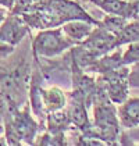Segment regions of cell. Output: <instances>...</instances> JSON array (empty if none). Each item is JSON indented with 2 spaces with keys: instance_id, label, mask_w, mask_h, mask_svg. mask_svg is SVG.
<instances>
[{
  "instance_id": "cell-1",
  "label": "cell",
  "mask_w": 139,
  "mask_h": 146,
  "mask_svg": "<svg viewBox=\"0 0 139 146\" xmlns=\"http://www.w3.org/2000/svg\"><path fill=\"white\" fill-rule=\"evenodd\" d=\"M21 15L28 25L42 29L58 27L72 20H83L96 27L100 23L79 4L70 0H36L21 13Z\"/></svg>"
},
{
  "instance_id": "cell-2",
  "label": "cell",
  "mask_w": 139,
  "mask_h": 146,
  "mask_svg": "<svg viewBox=\"0 0 139 146\" xmlns=\"http://www.w3.org/2000/svg\"><path fill=\"white\" fill-rule=\"evenodd\" d=\"M61 32H63V28L61 29H47V31L38 34V36L32 42L34 56L54 57L79 43L71 38L68 39L64 38Z\"/></svg>"
},
{
  "instance_id": "cell-3",
  "label": "cell",
  "mask_w": 139,
  "mask_h": 146,
  "mask_svg": "<svg viewBox=\"0 0 139 146\" xmlns=\"http://www.w3.org/2000/svg\"><path fill=\"white\" fill-rule=\"evenodd\" d=\"M24 18H20L18 14H11L3 27H0V56H7L14 50V46L21 42L24 35L28 32Z\"/></svg>"
},
{
  "instance_id": "cell-4",
  "label": "cell",
  "mask_w": 139,
  "mask_h": 146,
  "mask_svg": "<svg viewBox=\"0 0 139 146\" xmlns=\"http://www.w3.org/2000/svg\"><path fill=\"white\" fill-rule=\"evenodd\" d=\"M79 45L85 47L96 58L107 54L113 49L120 47L116 34L110 32L109 29H106L100 25H97L96 29H92V32L88 35V38L85 40H81Z\"/></svg>"
},
{
  "instance_id": "cell-5",
  "label": "cell",
  "mask_w": 139,
  "mask_h": 146,
  "mask_svg": "<svg viewBox=\"0 0 139 146\" xmlns=\"http://www.w3.org/2000/svg\"><path fill=\"white\" fill-rule=\"evenodd\" d=\"M93 4L99 6L102 10H104L109 14H116V15H121L124 18H136L138 17V7L136 3L132 1H122V0H91Z\"/></svg>"
},
{
  "instance_id": "cell-6",
  "label": "cell",
  "mask_w": 139,
  "mask_h": 146,
  "mask_svg": "<svg viewBox=\"0 0 139 146\" xmlns=\"http://www.w3.org/2000/svg\"><path fill=\"white\" fill-rule=\"evenodd\" d=\"M121 125L128 129L139 127V98L125 100L118 109Z\"/></svg>"
},
{
  "instance_id": "cell-7",
  "label": "cell",
  "mask_w": 139,
  "mask_h": 146,
  "mask_svg": "<svg viewBox=\"0 0 139 146\" xmlns=\"http://www.w3.org/2000/svg\"><path fill=\"white\" fill-rule=\"evenodd\" d=\"M40 93H42L43 109H45L46 113L61 110L67 103V98H66L64 92L61 89H58L57 86H53V88H50L47 90L40 89Z\"/></svg>"
},
{
  "instance_id": "cell-8",
  "label": "cell",
  "mask_w": 139,
  "mask_h": 146,
  "mask_svg": "<svg viewBox=\"0 0 139 146\" xmlns=\"http://www.w3.org/2000/svg\"><path fill=\"white\" fill-rule=\"evenodd\" d=\"M92 27L93 24L88 23V21L72 20V21H68V23L64 24L63 31H64V34L67 35L68 38L77 40V42H81V40H83L88 35L92 32Z\"/></svg>"
},
{
  "instance_id": "cell-9",
  "label": "cell",
  "mask_w": 139,
  "mask_h": 146,
  "mask_svg": "<svg viewBox=\"0 0 139 146\" xmlns=\"http://www.w3.org/2000/svg\"><path fill=\"white\" fill-rule=\"evenodd\" d=\"M107 82V93L113 103L122 104L128 98V78L113 79Z\"/></svg>"
},
{
  "instance_id": "cell-10",
  "label": "cell",
  "mask_w": 139,
  "mask_h": 146,
  "mask_svg": "<svg viewBox=\"0 0 139 146\" xmlns=\"http://www.w3.org/2000/svg\"><path fill=\"white\" fill-rule=\"evenodd\" d=\"M116 36L120 46L125 43H132V42H139V15L134 18V21L125 24L124 28Z\"/></svg>"
},
{
  "instance_id": "cell-11",
  "label": "cell",
  "mask_w": 139,
  "mask_h": 146,
  "mask_svg": "<svg viewBox=\"0 0 139 146\" xmlns=\"http://www.w3.org/2000/svg\"><path fill=\"white\" fill-rule=\"evenodd\" d=\"M127 23H128L127 18H124V17H121V15H116V14H113V15L110 14V15H104L103 20L99 23V25L117 35L124 28V25Z\"/></svg>"
},
{
  "instance_id": "cell-12",
  "label": "cell",
  "mask_w": 139,
  "mask_h": 146,
  "mask_svg": "<svg viewBox=\"0 0 139 146\" xmlns=\"http://www.w3.org/2000/svg\"><path fill=\"white\" fill-rule=\"evenodd\" d=\"M139 61V42H132L128 46L125 54L122 56V64L127 66L131 63H138Z\"/></svg>"
},
{
  "instance_id": "cell-13",
  "label": "cell",
  "mask_w": 139,
  "mask_h": 146,
  "mask_svg": "<svg viewBox=\"0 0 139 146\" xmlns=\"http://www.w3.org/2000/svg\"><path fill=\"white\" fill-rule=\"evenodd\" d=\"M128 84L134 88H139V61L134 63L132 68L129 70V75H128Z\"/></svg>"
},
{
  "instance_id": "cell-14",
  "label": "cell",
  "mask_w": 139,
  "mask_h": 146,
  "mask_svg": "<svg viewBox=\"0 0 139 146\" xmlns=\"http://www.w3.org/2000/svg\"><path fill=\"white\" fill-rule=\"evenodd\" d=\"M127 141V143H134L135 141H139V128H135L132 131H127L121 134V142L124 143Z\"/></svg>"
},
{
  "instance_id": "cell-15",
  "label": "cell",
  "mask_w": 139,
  "mask_h": 146,
  "mask_svg": "<svg viewBox=\"0 0 139 146\" xmlns=\"http://www.w3.org/2000/svg\"><path fill=\"white\" fill-rule=\"evenodd\" d=\"M4 17H6V13H4V10H1V9H0V23L4 20Z\"/></svg>"
},
{
  "instance_id": "cell-16",
  "label": "cell",
  "mask_w": 139,
  "mask_h": 146,
  "mask_svg": "<svg viewBox=\"0 0 139 146\" xmlns=\"http://www.w3.org/2000/svg\"><path fill=\"white\" fill-rule=\"evenodd\" d=\"M3 131H4V128H3V127H1V125H0V135L3 134ZM0 143H1V142H0Z\"/></svg>"
}]
</instances>
